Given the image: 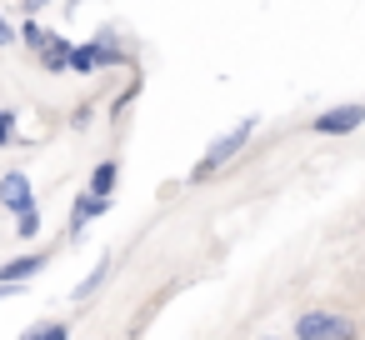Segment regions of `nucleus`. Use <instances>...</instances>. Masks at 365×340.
<instances>
[{"label": "nucleus", "instance_id": "13", "mask_svg": "<svg viewBox=\"0 0 365 340\" xmlns=\"http://www.w3.org/2000/svg\"><path fill=\"white\" fill-rule=\"evenodd\" d=\"M46 36H51V31H46V26H36V21H26V26H21V31H16V41H26V46H31V51H36V46H41V41H46Z\"/></svg>", "mask_w": 365, "mask_h": 340}, {"label": "nucleus", "instance_id": "6", "mask_svg": "<svg viewBox=\"0 0 365 340\" xmlns=\"http://www.w3.org/2000/svg\"><path fill=\"white\" fill-rule=\"evenodd\" d=\"M36 56H41V71H51V76L71 71V41H66V36H46V41L36 46Z\"/></svg>", "mask_w": 365, "mask_h": 340}, {"label": "nucleus", "instance_id": "2", "mask_svg": "<svg viewBox=\"0 0 365 340\" xmlns=\"http://www.w3.org/2000/svg\"><path fill=\"white\" fill-rule=\"evenodd\" d=\"M250 135H255V120H240L235 130H225L220 140H210V150H205V155H200V165H195V180L215 175V170H220V165H225V160H230V155H235V150L250 140Z\"/></svg>", "mask_w": 365, "mask_h": 340}, {"label": "nucleus", "instance_id": "7", "mask_svg": "<svg viewBox=\"0 0 365 340\" xmlns=\"http://www.w3.org/2000/svg\"><path fill=\"white\" fill-rule=\"evenodd\" d=\"M106 210H110V195H96V190H86V195L71 205V230L81 235V230H86L96 215H106Z\"/></svg>", "mask_w": 365, "mask_h": 340}, {"label": "nucleus", "instance_id": "12", "mask_svg": "<svg viewBox=\"0 0 365 340\" xmlns=\"http://www.w3.org/2000/svg\"><path fill=\"white\" fill-rule=\"evenodd\" d=\"M16 230H21L26 240H36V235H41V210H36V205H26V210H16Z\"/></svg>", "mask_w": 365, "mask_h": 340}, {"label": "nucleus", "instance_id": "11", "mask_svg": "<svg viewBox=\"0 0 365 340\" xmlns=\"http://www.w3.org/2000/svg\"><path fill=\"white\" fill-rule=\"evenodd\" d=\"M71 335V325L66 320H41V325H31L26 330V340H66Z\"/></svg>", "mask_w": 365, "mask_h": 340}, {"label": "nucleus", "instance_id": "15", "mask_svg": "<svg viewBox=\"0 0 365 340\" xmlns=\"http://www.w3.org/2000/svg\"><path fill=\"white\" fill-rule=\"evenodd\" d=\"M6 46H16V26H11L6 16H0V51H6Z\"/></svg>", "mask_w": 365, "mask_h": 340}, {"label": "nucleus", "instance_id": "16", "mask_svg": "<svg viewBox=\"0 0 365 340\" xmlns=\"http://www.w3.org/2000/svg\"><path fill=\"white\" fill-rule=\"evenodd\" d=\"M41 6H46V0H26V11H31V16H36V11H41Z\"/></svg>", "mask_w": 365, "mask_h": 340}, {"label": "nucleus", "instance_id": "9", "mask_svg": "<svg viewBox=\"0 0 365 340\" xmlns=\"http://www.w3.org/2000/svg\"><path fill=\"white\" fill-rule=\"evenodd\" d=\"M115 180H120V165H115V160H101L86 190H96V195H110V190H115Z\"/></svg>", "mask_w": 365, "mask_h": 340}, {"label": "nucleus", "instance_id": "4", "mask_svg": "<svg viewBox=\"0 0 365 340\" xmlns=\"http://www.w3.org/2000/svg\"><path fill=\"white\" fill-rule=\"evenodd\" d=\"M365 125V105H335V110H320L315 115V130L320 135H350Z\"/></svg>", "mask_w": 365, "mask_h": 340}, {"label": "nucleus", "instance_id": "1", "mask_svg": "<svg viewBox=\"0 0 365 340\" xmlns=\"http://www.w3.org/2000/svg\"><path fill=\"white\" fill-rule=\"evenodd\" d=\"M106 66H125V56H120V51H115V41H110V31H101V41L71 46V71L96 76V71H106Z\"/></svg>", "mask_w": 365, "mask_h": 340}, {"label": "nucleus", "instance_id": "8", "mask_svg": "<svg viewBox=\"0 0 365 340\" xmlns=\"http://www.w3.org/2000/svg\"><path fill=\"white\" fill-rule=\"evenodd\" d=\"M41 270H46V255L36 250V255H16V260H6V265H0V280H21V285H26V280H36Z\"/></svg>", "mask_w": 365, "mask_h": 340}, {"label": "nucleus", "instance_id": "5", "mask_svg": "<svg viewBox=\"0 0 365 340\" xmlns=\"http://www.w3.org/2000/svg\"><path fill=\"white\" fill-rule=\"evenodd\" d=\"M0 205H6V210H26V205H36V190H31V175H21V170H11L6 180H0Z\"/></svg>", "mask_w": 365, "mask_h": 340}, {"label": "nucleus", "instance_id": "14", "mask_svg": "<svg viewBox=\"0 0 365 340\" xmlns=\"http://www.w3.org/2000/svg\"><path fill=\"white\" fill-rule=\"evenodd\" d=\"M11 135H16V110L0 105V145H11Z\"/></svg>", "mask_w": 365, "mask_h": 340}, {"label": "nucleus", "instance_id": "10", "mask_svg": "<svg viewBox=\"0 0 365 340\" xmlns=\"http://www.w3.org/2000/svg\"><path fill=\"white\" fill-rule=\"evenodd\" d=\"M106 275H110V260H101V265H96V270H91V275H86L81 285H76V300H91V295H96V290L106 285Z\"/></svg>", "mask_w": 365, "mask_h": 340}, {"label": "nucleus", "instance_id": "3", "mask_svg": "<svg viewBox=\"0 0 365 340\" xmlns=\"http://www.w3.org/2000/svg\"><path fill=\"white\" fill-rule=\"evenodd\" d=\"M355 325L345 320V315H335V310H305L300 320H295V335L300 340H345Z\"/></svg>", "mask_w": 365, "mask_h": 340}]
</instances>
